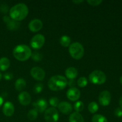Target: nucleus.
<instances>
[{"label": "nucleus", "instance_id": "f257e3e1", "mask_svg": "<svg viewBox=\"0 0 122 122\" xmlns=\"http://www.w3.org/2000/svg\"><path fill=\"white\" fill-rule=\"evenodd\" d=\"M28 13L27 6L24 3H19L10 10V16L13 20L19 21L24 20L27 17Z\"/></svg>", "mask_w": 122, "mask_h": 122}, {"label": "nucleus", "instance_id": "f03ea898", "mask_svg": "<svg viewBox=\"0 0 122 122\" xmlns=\"http://www.w3.org/2000/svg\"><path fill=\"white\" fill-rule=\"evenodd\" d=\"M49 88L54 91L64 89L67 85V80L63 76L56 75L50 79L48 83Z\"/></svg>", "mask_w": 122, "mask_h": 122}, {"label": "nucleus", "instance_id": "7ed1b4c3", "mask_svg": "<svg viewBox=\"0 0 122 122\" xmlns=\"http://www.w3.org/2000/svg\"><path fill=\"white\" fill-rule=\"evenodd\" d=\"M32 54L31 49L26 45H17L13 51V54L15 59L20 61L28 60L31 57Z\"/></svg>", "mask_w": 122, "mask_h": 122}, {"label": "nucleus", "instance_id": "20e7f679", "mask_svg": "<svg viewBox=\"0 0 122 122\" xmlns=\"http://www.w3.org/2000/svg\"><path fill=\"white\" fill-rule=\"evenodd\" d=\"M69 51L71 57L76 60L81 59L85 53L83 45L77 42L70 44L69 48Z\"/></svg>", "mask_w": 122, "mask_h": 122}, {"label": "nucleus", "instance_id": "39448f33", "mask_svg": "<svg viewBox=\"0 0 122 122\" xmlns=\"http://www.w3.org/2000/svg\"><path fill=\"white\" fill-rule=\"evenodd\" d=\"M90 82L93 84L102 85L106 82L107 77L103 71L101 70H96L93 71L89 76Z\"/></svg>", "mask_w": 122, "mask_h": 122}, {"label": "nucleus", "instance_id": "423d86ee", "mask_svg": "<svg viewBox=\"0 0 122 122\" xmlns=\"http://www.w3.org/2000/svg\"><path fill=\"white\" fill-rule=\"evenodd\" d=\"M44 117L46 122H57L59 119L58 111L54 107H51L45 111Z\"/></svg>", "mask_w": 122, "mask_h": 122}, {"label": "nucleus", "instance_id": "0eeeda50", "mask_svg": "<svg viewBox=\"0 0 122 122\" xmlns=\"http://www.w3.org/2000/svg\"><path fill=\"white\" fill-rule=\"evenodd\" d=\"M45 39L44 35L41 34L35 35L30 41V46L35 50L41 48L45 43Z\"/></svg>", "mask_w": 122, "mask_h": 122}, {"label": "nucleus", "instance_id": "6e6552de", "mask_svg": "<svg viewBox=\"0 0 122 122\" xmlns=\"http://www.w3.org/2000/svg\"><path fill=\"white\" fill-rule=\"evenodd\" d=\"M30 75L32 77L37 81H42L45 78V71L39 67H34L30 70Z\"/></svg>", "mask_w": 122, "mask_h": 122}, {"label": "nucleus", "instance_id": "1a4fd4ad", "mask_svg": "<svg viewBox=\"0 0 122 122\" xmlns=\"http://www.w3.org/2000/svg\"><path fill=\"white\" fill-rule=\"evenodd\" d=\"M111 94L108 91H103L100 93L98 100L100 104L102 106H108L111 101Z\"/></svg>", "mask_w": 122, "mask_h": 122}, {"label": "nucleus", "instance_id": "9d476101", "mask_svg": "<svg viewBox=\"0 0 122 122\" xmlns=\"http://www.w3.org/2000/svg\"><path fill=\"white\" fill-rule=\"evenodd\" d=\"M67 97L72 101H76L79 99L81 97V92L75 87L70 88L67 92Z\"/></svg>", "mask_w": 122, "mask_h": 122}, {"label": "nucleus", "instance_id": "9b49d317", "mask_svg": "<svg viewBox=\"0 0 122 122\" xmlns=\"http://www.w3.org/2000/svg\"><path fill=\"white\" fill-rule=\"evenodd\" d=\"M33 106L34 107L35 109L36 110L37 112H39V113H43L46 110L48 104L47 102L45 99L40 98L33 102Z\"/></svg>", "mask_w": 122, "mask_h": 122}, {"label": "nucleus", "instance_id": "f8f14e48", "mask_svg": "<svg viewBox=\"0 0 122 122\" xmlns=\"http://www.w3.org/2000/svg\"><path fill=\"white\" fill-rule=\"evenodd\" d=\"M18 99H19V102L24 106L29 104L32 100V98L29 93L26 91H23L20 93L18 96Z\"/></svg>", "mask_w": 122, "mask_h": 122}, {"label": "nucleus", "instance_id": "ddd939ff", "mask_svg": "<svg viewBox=\"0 0 122 122\" xmlns=\"http://www.w3.org/2000/svg\"><path fill=\"white\" fill-rule=\"evenodd\" d=\"M42 21L39 19H33L29 23V29L33 32H36L42 28Z\"/></svg>", "mask_w": 122, "mask_h": 122}, {"label": "nucleus", "instance_id": "4468645a", "mask_svg": "<svg viewBox=\"0 0 122 122\" xmlns=\"http://www.w3.org/2000/svg\"><path fill=\"white\" fill-rule=\"evenodd\" d=\"M3 20L7 24V28L11 30H14L17 29L20 26V23L18 21L13 20L7 15H5L4 17Z\"/></svg>", "mask_w": 122, "mask_h": 122}, {"label": "nucleus", "instance_id": "2eb2a0df", "mask_svg": "<svg viewBox=\"0 0 122 122\" xmlns=\"http://www.w3.org/2000/svg\"><path fill=\"white\" fill-rule=\"evenodd\" d=\"M57 107H58V108L60 110V112H61L63 114H69L72 112V106L68 102L63 101V102H60Z\"/></svg>", "mask_w": 122, "mask_h": 122}, {"label": "nucleus", "instance_id": "dca6fc26", "mask_svg": "<svg viewBox=\"0 0 122 122\" xmlns=\"http://www.w3.org/2000/svg\"><path fill=\"white\" fill-rule=\"evenodd\" d=\"M2 112L6 116L10 117L13 115L14 113V106L12 102L7 101L4 104Z\"/></svg>", "mask_w": 122, "mask_h": 122}, {"label": "nucleus", "instance_id": "f3484780", "mask_svg": "<svg viewBox=\"0 0 122 122\" xmlns=\"http://www.w3.org/2000/svg\"><path fill=\"white\" fill-rule=\"evenodd\" d=\"M65 74L66 77L70 80L74 79L77 77V75H78V71L76 68L70 67L66 70Z\"/></svg>", "mask_w": 122, "mask_h": 122}, {"label": "nucleus", "instance_id": "a211bd4d", "mask_svg": "<svg viewBox=\"0 0 122 122\" xmlns=\"http://www.w3.org/2000/svg\"><path fill=\"white\" fill-rule=\"evenodd\" d=\"M69 122H84V119L79 113L74 112L69 117Z\"/></svg>", "mask_w": 122, "mask_h": 122}, {"label": "nucleus", "instance_id": "6ab92c4d", "mask_svg": "<svg viewBox=\"0 0 122 122\" xmlns=\"http://www.w3.org/2000/svg\"><path fill=\"white\" fill-rule=\"evenodd\" d=\"M10 62L7 57H2L0 58V70L5 71L9 68Z\"/></svg>", "mask_w": 122, "mask_h": 122}, {"label": "nucleus", "instance_id": "aec40b11", "mask_svg": "<svg viewBox=\"0 0 122 122\" xmlns=\"http://www.w3.org/2000/svg\"><path fill=\"white\" fill-rule=\"evenodd\" d=\"M26 86V82L24 79L19 78L16 81L15 83V88L18 91L23 90Z\"/></svg>", "mask_w": 122, "mask_h": 122}, {"label": "nucleus", "instance_id": "412c9836", "mask_svg": "<svg viewBox=\"0 0 122 122\" xmlns=\"http://www.w3.org/2000/svg\"><path fill=\"white\" fill-rule=\"evenodd\" d=\"M60 43L64 47H68L70 45L71 39L68 36L64 35L61 37L60 39Z\"/></svg>", "mask_w": 122, "mask_h": 122}, {"label": "nucleus", "instance_id": "4be33fe9", "mask_svg": "<svg viewBox=\"0 0 122 122\" xmlns=\"http://www.w3.org/2000/svg\"><path fill=\"white\" fill-rule=\"evenodd\" d=\"M92 122H108L107 118L101 114H95L92 119Z\"/></svg>", "mask_w": 122, "mask_h": 122}, {"label": "nucleus", "instance_id": "5701e85b", "mask_svg": "<svg viewBox=\"0 0 122 122\" xmlns=\"http://www.w3.org/2000/svg\"><path fill=\"white\" fill-rule=\"evenodd\" d=\"M38 112L35 108L31 109L27 113V117L30 120H35L38 117Z\"/></svg>", "mask_w": 122, "mask_h": 122}, {"label": "nucleus", "instance_id": "b1692460", "mask_svg": "<svg viewBox=\"0 0 122 122\" xmlns=\"http://www.w3.org/2000/svg\"><path fill=\"white\" fill-rule=\"evenodd\" d=\"M98 105L95 102H91L88 105V110L91 113H95L98 110Z\"/></svg>", "mask_w": 122, "mask_h": 122}, {"label": "nucleus", "instance_id": "393cba45", "mask_svg": "<svg viewBox=\"0 0 122 122\" xmlns=\"http://www.w3.org/2000/svg\"><path fill=\"white\" fill-rule=\"evenodd\" d=\"M74 108L76 110V112H77V113L82 112L84 108V104L83 102L81 101H77L74 105Z\"/></svg>", "mask_w": 122, "mask_h": 122}, {"label": "nucleus", "instance_id": "a878e982", "mask_svg": "<svg viewBox=\"0 0 122 122\" xmlns=\"http://www.w3.org/2000/svg\"><path fill=\"white\" fill-rule=\"evenodd\" d=\"M77 84L81 88H84L88 84L87 79L85 77H81L77 81Z\"/></svg>", "mask_w": 122, "mask_h": 122}, {"label": "nucleus", "instance_id": "bb28decb", "mask_svg": "<svg viewBox=\"0 0 122 122\" xmlns=\"http://www.w3.org/2000/svg\"><path fill=\"white\" fill-rule=\"evenodd\" d=\"M32 58L35 61H40L42 59V55L38 52H34L32 54Z\"/></svg>", "mask_w": 122, "mask_h": 122}, {"label": "nucleus", "instance_id": "cd10ccee", "mask_svg": "<svg viewBox=\"0 0 122 122\" xmlns=\"http://www.w3.org/2000/svg\"><path fill=\"white\" fill-rule=\"evenodd\" d=\"M44 88V86L42 83H37L35 85L34 88H33V91L36 94H39V93L41 92Z\"/></svg>", "mask_w": 122, "mask_h": 122}, {"label": "nucleus", "instance_id": "c85d7f7f", "mask_svg": "<svg viewBox=\"0 0 122 122\" xmlns=\"http://www.w3.org/2000/svg\"><path fill=\"white\" fill-rule=\"evenodd\" d=\"M59 100L57 97H52L50 99V104L52 107H56L59 104Z\"/></svg>", "mask_w": 122, "mask_h": 122}, {"label": "nucleus", "instance_id": "c756f323", "mask_svg": "<svg viewBox=\"0 0 122 122\" xmlns=\"http://www.w3.org/2000/svg\"><path fill=\"white\" fill-rule=\"evenodd\" d=\"M102 0H88L87 1V2L89 5L92 6H97L100 5V4L102 3Z\"/></svg>", "mask_w": 122, "mask_h": 122}, {"label": "nucleus", "instance_id": "7c9ffc66", "mask_svg": "<svg viewBox=\"0 0 122 122\" xmlns=\"http://www.w3.org/2000/svg\"><path fill=\"white\" fill-rule=\"evenodd\" d=\"M114 114L116 116L118 117H122V109L120 107H118L114 111Z\"/></svg>", "mask_w": 122, "mask_h": 122}, {"label": "nucleus", "instance_id": "2f4dec72", "mask_svg": "<svg viewBox=\"0 0 122 122\" xmlns=\"http://www.w3.org/2000/svg\"><path fill=\"white\" fill-rule=\"evenodd\" d=\"M4 77L5 79L9 81V80H11L13 79V75L11 73H5L4 75Z\"/></svg>", "mask_w": 122, "mask_h": 122}, {"label": "nucleus", "instance_id": "473e14b6", "mask_svg": "<svg viewBox=\"0 0 122 122\" xmlns=\"http://www.w3.org/2000/svg\"><path fill=\"white\" fill-rule=\"evenodd\" d=\"M1 11L2 12L4 13H7V11H8V7H7V5L4 4V5H2L1 7Z\"/></svg>", "mask_w": 122, "mask_h": 122}, {"label": "nucleus", "instance_id": "72a5a7b5", "mask_svg": "<svg viewBox=\"0 0 122 122\" xmlns=\"http://www.w3.org/2000/svg\"><path fill=\"white\" fill-rule=\"evenodd\" d=\"M67 85L69 86H70L71 88H73L76 85V82L74 81V79H70L69 82L67 81Z\"/></svg>", "mask_w": 122, "mask_h": 122}, {"label": "nucleus", "instance_id": "f704fd0d", "mask_svg": "<svg viewBox=\"0 0 122 122\" xmlns=\"http://www.w3.org/2000/svg\"><path fill=\"white\" fill-rule=\"evenodd\" d=\"M119 105L120 106V108L122 109V96L120 98V100H119Z\"/></svg>", "mask_w": 122, "mask_h": 122}, {"label": "nucleus", "instance_id": "c9c22d12", "mask_svg": "<svg viewBox=\"0 0 122 122\" xmlns=\"http://www.w3.org/2000/svg\"><path fill=\"white\" fill-rule=\"evenodd\" d=\"M83 2V1H73V2H74V3L75 4H80L81 3V2Z\"/></svg>", "mask_w": 122, "mask_h": 122}, {"label": "nucleus", "instance_id": "e433bc0d", "mask_svg": "<svg viewBox=\"0 0 122 122\" xmlns=\"http://www.w3.org/2000/svg\"><path fill=\"white\" fill-rule=\"evenodd\" d=\"M2 103H3V99H2V98L1 97H0V107L2 106Z\"/></svg>", "mask_w": 122, "mask_h": 122}, {"label": "nucleus", "instance_id": "4c0bfd02", "mask_svg": "<svg viewBox=\"0 0 122 122\" xmlns=\"http://www.w3.org/2000/svg\"><path fill=\"white\" fill-rule=\"evenodd\" d=\"M120 82L121 83V84L122 85V76H121V77H120Z\"/></svg>", "mask_w": 122, "mask_h": 122}, {"label": "nucleus", "instance_id": "58836bf2", "mask_svg": "<svg viewBox=\"0 0 122 122\" xmlns=\"http://www.w3.org/2000/svg\"><path fill=\"white\" fill-rule=\"evenodd\" d=\"M1 78H2V75H1V73H0V81L1 80Z\"/></svg>", "mask_w": 122, "mask_h": 122}]
</instances>
